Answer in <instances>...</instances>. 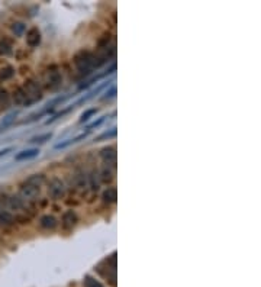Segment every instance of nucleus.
<instances>
[{"instance_id":"nucleus-13","label":"nucleus","mask_w":261,"mask_h":287,"mask_svg":"<svg viewBox=\"0 0 261 287\" xmlns=\"http://www.w3.org/2000/svg\"><path fill=\"white\" fill-rule=\"evenodd\" d=\"M38 156H39V150L38 148H31V150H25V151H21L19 154H16L15 159L22 161V159H31V158H35Z\"/></svg>"},{"instance_id":"nucleus-11","label":"nucleus","mask_w":261,"mask_h":287,"mask_svg":"<svg viewBox=\"0 0 261 287\" xmlns=\"http://www.w3.org/2000/svg\"><path fill=\"white\" fill-rule=\"evenodd\" d=\"M102 197H103L104 203H107V205L115 203L116 199H118V191H116L115 187H107V189L103 191V196H102Z\"/></svg>"},{"instance_id":"nucleus-4","label":"nucleus","mask_w":261,"mask_h":287,"mask_svg":"<svg viewBox=\"0 0 261 287\" xmlns=\"http://www.w3.org/2000/svg\"><path fill=\"white\" fill-rule=\"evenodd\" d=\"M44 80H45V86L50 89V90H57L61 87V83H63V76L60 73V70L57 67H50L47 71H45V76H44Z\"/></svg>"},{"instance_id":"nucleus-9","label":"nucleus","mask_w":261,"mask_h":287,"mask_svg":"<svg viewBox=\"0 0 261 287\" xmlns=\"http://www.w3.org/2000/svg\"><path fill=\"white\" fill-rule=\"evenodd\" d=\"M12 102L16 106H21V107H28L29 103H28V99H26L25 92L22 87H16L12 93Z\"/></svg>"},{"instance_id":"nucleus-16","label":"nucleus","mask_w":261,"mask_h":287,"mask_svg":"<svg viewBox=\"0 0 261 287\" xmlns=\"http://www.w3.org/2000/svg\"><path fill=\"white\" fill-rule=\"evenodd\" d=\"M13 51V45L9 39H1L0 41V55L1 57H6V55H10Z\"/></svg>"},{"instance_id":"nucleus-2","label":"nucleus","mask_w":261,"mask_h":287,"mask_svg":"<svg viewBox=\"0 0 261 287\" xmlns=\"http://www.w3.org/2000/svg\"><path fill=\"white\" fill-rule=\"evenodd\" d=\"M74 64L77 67L78 73L81 76H89L96 68V58L95 54L90 51H80L74 55Z\"/></svg>"},{"instance_id":"nucleus-15","label":"nucleus","mask_w":261,"mask_h":287,"mask_svg":"<svg viewBox=\"0 0 261 287\" xmlns=\"http://www.w3.org/2000/svg\"><path fill=\"white\" fill-rule=\"evenodd\" d=\"M15 76V68L12 65H6L0 68V81H7Z\"/></svg>"},{"instance_id":"nucleus-23","label":"nucleus","mask_w":261,"mask_h":287,"mask_svg":"<svg viewBox=\"0 0 261 287\" xmlns=\"http://www.w3.org/2000/svg\"><path fill=\"white\" fill-rule=\"evenodd\" d=\"M16 116H18V112H13V113H10L9 116H6V119H4V121H3V124H1V128H3V127H9V125H12V124L15 122Z\"/></svg>"},{"instance_id":"nucleus-18","label":"nucleus","mask_w":261,"mask_h":287,"mask_svg":"<svg viewBox=\"0 0 261 287\" xmlns=\"http://www.w3.org/2000/svg\"><path fill=\"white\" fill-rule=\"evenodd\" d=\"M10 29H12V32H13L16 36H22V35L25 33L26 25L24 22H13V24L10 25Z\"/></svg>"},{"instance_id":"nucleus-21","label":"nucleus","mask_w":261,"mask_h":287,"mask_svg":"<svg viewBox=\"0 0 261 287\" xmlns=\"http://www.w3.org/2000/svg\"><path fill=\"white\" fill-rule=\"evenodd\" d=\"M84 287H103L100 282H98L96 279H93L92 276H86L84 277Z\"/></svg>"},{"instance_id":"nucleus-14","label":"nucleus","mask_w":261,"mask_h":287,"mask_svg":"<svg viewBox=\"0 0 261 287\" xmlns=\"http://www.w3.org/2000/svg\"><path fill=\"white\" fill-rule=\"evenodd\" d=\"M87 133H89V132H86V133H80V135L76 136V138H71V139H68V141H65V142H60V144H57V145H55V150H61V148H65V147L71 145V144H77L78 141H81V139H84V138L87 136Z\"/></svg>"},{"instance_id":"nucleus-25","label":"nucleus","mask_w":261,"mask_h":287,"mask_svg":"<svg viewBox=\"0 0 261 287\" xmlns=\"http://www.w3.org/2000/svg\"><path fill=\"white\" fill-rule=\"evenodd\" d=\"M104 118H106V116L100 118V119H99V121H96V122H93L92 125H89V127H87V129L90 130V129H93V128H96V127H99V125H100V124H102V122L104 121Z\"/></svg>"},{"instance_id":"nucleus-1","label":"nucleus","mask_w":261,"mask_h":287,"mask_svg":"<svg viewBox=\"0 0 261 287\" xmlns=\"http://www.w3.org/2000/svg\"><path fill=\"white\" fill-rule=\"evenodd\" d=\"M45 183L44 174H32L31 177H28L25 182L21 184V194L19 197L24 202H33L38 194H39V189L41 186Z\"/></svg>"},{"instance_id":"nucleus-22","label":"nucleus","mask_w":261,"mask_h":287,"mask_svg":"<svg viewBox=\"0 0 261 287\" xmlns=\"http://www.w3.org/2000/svg\"><path fill=\"white\" fill-rule=\"evenodd\" d=\"M98 113V109H89V110H86L83 115H81V118H80V122L81 124H84V122H87L93 115H96Z\"/></svg>"},{"instance_id":"nucleus-5","label":"nucleus","mask_w":261,"mask_h":287,"mask_svg":"<svg viewBox=\"0 0 261 287\" xmlns=\"http://www.w3.org/2000/svg\"><path fill=\"white\" fill-rule=\"evenodd\" d=\"M48 194L54 200H58L61 197H64L65 194V186L60 179H52L48 183Z\"/></svg>"},{"instance_id":"nucleus-8","label":"nucleus","mask_w":261,"mask_h":287,"mask_svg":"<svg viewBox=\"0 0 261 287\" xmlns=\"http://www.w3.org/2000/svg\"><path fill=\"white\" fill-rule=\"evenodd\" d=\"M41 42V32L38 28H31L28 32H26V44L31 47V48H35L38 47Z\"/></svg>"},{"instance_id":"nucleus-20","label":"nucleus","mask_w":261,"mask_h":287,"mask_svg":"<svg viewBox=\"0 0 261 287\" xmlns=\"http://www.w3.org/2000/svg\"><path fill=\"white\" fill-rule=\"evenodd\" d=\"M116 133H118V132H116V128H112L109 132H104L102 135H99L95 141H96V142H100V141H104V139H112V138L116 136Z\"/></svg>"},{"instance_id":"nucleus-3","label":"nucleus","mask_w":261,"mask_h":287,"mask_svg":"<svg viewBox=\"0 0 261 287\" xmlns=\"http://www.w3.org/2000/svg\"><path fill=\"white\" fill-rule=\"evenodd\" d=\"M22 89L25 92L29 106L36 103V102H39V100H42V96H44L42 95V89H41V86L35 80H26L25 84L22 86Z\"/></svg>"},{"instance_id":"nucleus-7","label":"nucleus","mask_w":261,"mask_h":287,"mask_svg":"<svg viewBox=\"0 0 261 287\" xmlns=\"http://www.w3.org/2000/svg\"><path fill=\"white\" fill-rule=\"evenodd\" d=\"M78 222L77 215L74 210H65L63 213V218H61V223L65 229H71L73 226H76V223Z\"/></svg>"},{"instance_id":"nucleus-12","label":"nucleus","mask_w":261,"mask_h":287,"mask_svg":"<svg viewBox=\"0 0 261 287\" xmlns=\"http://www.w3.org/2000/svg\"><path fill=\"white\" fill-rule=\"evenodd\" d=\"M39 223H41V226L45 228V229H55L57 225H58L57 219H55L52 215H45V216H42L41 221H39Z\"/></svg>"},{"instance_id":"nucleus-24","label":"nucleus","mask_w":261,"mask_h":287,"mask_svg":"<svg viewBox=\"0 0 261 287\" xmlns=\"http://www.w3.org/2000/svg\"><path fill=\"white\" fill-rule=\"evenodd\" d=\"M115 96H116V87H112L110 90H107V92L104 93V96H102V100L112 99V97H115Z\"/></svg>"},{"instance_id":"nucleus-19","label":"nucleus","mask_w":261,"mask_h":287,"mask_svg":"<svg viewBox=\"0 0 261 287\" xmlns=\"http://www.w3.org/2000/svg\"><path fill=\"white\" fill-rule=\"evenodd\" d=\"M52 138V133H42V135H36V136H33L29 142L31 144H44V142H47V141H50Z\"/></svg>"},{"instance_id":"nucleus-10","label":"nucleus","mask_w":261,"mask_h":287,"mask_svg":"<svg viewBox=\"0 0 261 287\" xmlns=\"http://www.w3.org/2000/svg\"><path fill=\"white\" fill-rule=\"evenodd\" d=\"M15 221H16V216H15L10 210L0 208V225H3V226H10V225L15 223Z\"/></svg>"},{"instance_id":"nucleus-17","label":"nucleus","mask_w":261,"mask_h":287,"mask_svg":"<svg viewBox=\"0 0 261 287\" xmlns=\"http://www.w3.org/2000/svg\"><path fill=\"white\" fill-rule=\"evenodd\" d=\"M9 106H10V96L3 87H0V110L7 109Z\"/></svg>"},{"instance_id":"nucleus-6","label":"nucleus","mask_w":261,"mask_h":287,"mask_svg":"<svg viewBox=\"0 0 261 287\" xmlns=\"http://www.w3.org/2000/svg\"><path fill=\"white\" fill-rule=\"evenodd\" d=\"M100 157L106 165L115 167L116 165V148L115 147H106L100 151Z\"/></svg>"}]
</instances>
